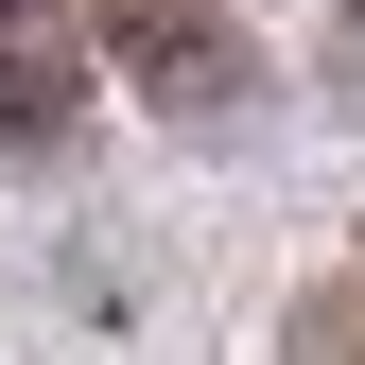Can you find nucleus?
<instances>
[{
  "mask_svg": "<svg viewBox=\"0 0 365 365\" xmlns=\"http://www.w3.org/2000/svg\"><path fill=\"white\" fill-rule=\"evenodd\" d=\"M296 365H365V261L296 296Z\"/></svg>",
  "mask_w": 365,
  "mask_h": 365,
  "instance_id": "7ed1b4c3",
  "label": "nucleus"
},
{
  "mask_svg": "<svg viewBox=\"0 0 365 365\" xmlns=\"http://www.w3.org/2000/svg\"><path fill=\"white\" fill-rule=\"evenodd\" d=\"M105 53L157 87V105H244V35L209 0H105Z\"/></svg>",
  "mask_w": 365,
  "mask_h": 365,
  "instance_id": "f257e3e1",
  "label": "nucleus"
},
{
  "mask_svg": "<svg viewBox=\"0 0 365 365\" xmlns=\"http://www.w3.org/2000/svg\"><path fill=\"white\" fill-rule=\"evenodd\" d=\"M18 18H53V0H0V35H18Z\"/></svg>",
  "mask_w": 365,
  "mask_h": 365,
  "instance_id": "20e7f679",
  "label": "nucleus"
},
{
  "mask_svg": "<svg viewBox=\"0 0 365 365\" xmlns=\"http://www.w3.org/2000/svg\"><path fill=\"white\" fill-rule=\"evenodd\" d=\"M53 122H70V53L0 35V140H53Z\"/></svg>",
  "mask_w": 365,
  "mask_h": 365,
  "instance_id": "f03ea898",
  "label": "nucleus"
}]
</instances>
